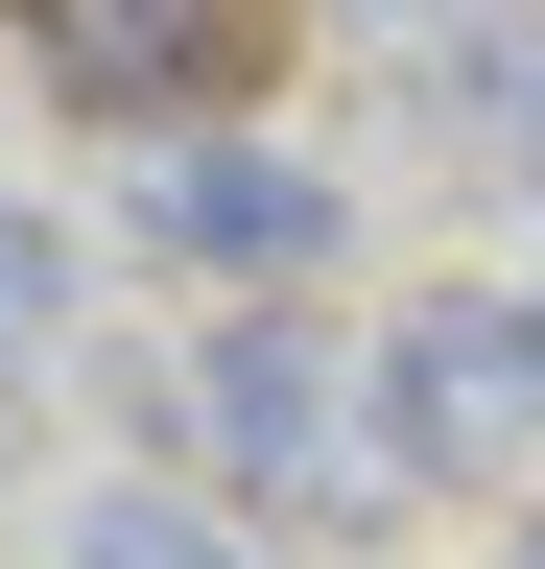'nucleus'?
Here are the masks:
<instances>
[{
  "instance_id": "obj_3",
  "label": "nucleus",
  "mask_w": 545,
  "mask_h": 569,
  "mask_svg": "<svg viewBox=\"0 0 545 569\" xmlns=\"http://www.w3.org/2000/svg\"><path fill=\"white\" fill-rule=\"evenodd\" d=\"M190 427H214V475H261V498H332V475H356V403H332V356L309 332H214V356H190Z\"/></svg>"
},
{
  "instance_id": "obj_7",
  "label": "nucleus",
  "mask_w": 545,
  "mask_h": 569,
  "mask_svg": "<svg viewBox=\"0 0 545 569\" xmlns=\"http://www.w3.org/2000/svg\"><path fill=\"white\" fill-rule=\"evenodd\" d=\"M498 119H522V142H545V48H498Z\"/></svg>"
},
{
  "instance_id": "obj_6",
  "label": "nucleus",
  "mask_w": 545,
  "mask_h": 569,
  "mask_svg": "<svg viewBox=\"0 0 545 569\" xmlns=\"http://www.w3.org/2000/svg\"><path fill=\"white\" fill-rule=\"evenodd\" d=\"M48 309H72V238H48V213H24V190H0V356H24Z\"/></svg>"
},
{
  "instance_id": "obj_4",
  "label": "nucleus",
  "mask_w": 545,
  "mask_h": 569,
  "mask_svg": "<svg viewBox=\"0 0 545 569\" xmlns=\"http://www.w3.org/2000/svg\"><path fill=\"white\" fill-rule=\"evenodd\" d=\"M143 238L214 261V284H309L332 261V190L285 167V142H166V167H143Z\"/></svg>"
},
{
  "instance_id": "obj_5",
  "label": "nucleus",
  "mask_w": 545,
  "mask_h": 569,
  "mask_svg": "<svg viewBox=\"0 0 545 569\" xmlns=\"http://www.w3.org/2000/svg\"><path fill=\"white\" fill-rule=\"evenodd\" d=\"M72 569H261V546H238V522H190V498H95Z\"/></svg>"
},
{
  "instance_id": "obj_1",
  "label": "nucleus",
  "mask_w": 545,
  "mask_h": 569,
  "mask_svg": "<svg viewBox=\"0 0 545 569\" xmlns=\"http://www.w3.org/2000/svg\"><path fill=\"white\" fill-rule=\"evenodd\" d=\"M24 48H48V96H95V119H214L285 71V0H24Z\"/></svg>"
},
{
  "instance_id": "obj_2",
  "label": "nucleus",
  "mask_w": 545,
  "mask_h": 569,
  "mask_svg": "<svg viewBox=\"0 0 545 569\" xmlns=\"http://www.w3.org/2000/svg\"><path fill=\"white\" fill-rule=\"evenodd\" d=\"M380 451L403 475H522L545 451V309H403L380 332Z\"/></svg>"
}]
</instances>
